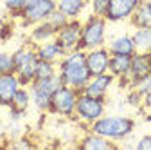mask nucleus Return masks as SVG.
Masks as SVG:
<instances>
[{
    "label": "nucleus",
    "instance_id": "a878e982",
    "mask_svg": "<svg viewBox=\"0 0 151 150\" xmlns=\"http://www.w3.org/2000/svg\"><path fill=\"white\" fill-rule=\"evenodd\" d=\"M25 6H27V0H4V7L13 18L20 16V13L25 9Z\"/></svg>",
    "mask_w": 151,
    "mask_h": 150
},
{
    "label": "nucleus",
    "instance_id": "6ab92c4d",
    "mask_svg": "<svg viewBox=\"0 0 151 150\" xmlns=\"http://www.w3.org/2000/svg\"><path fill=\"white\" fill-rule=\"evenodd\" d=\"M106 47H108V51L111 54H129V56H133L137 52L135 44H133V38H131V34H128V33L111 38Z\"/></svg>",
    "mask_w": 151,
    "mask_h": 150
},
{
    "label": "nucleus",
    "instance_id": "c85d7f7f",
    "mask_svg": "<svg viewBox=\"0 0 151 150\" xmlns=\"http://www.w3.org/2000/svg\"><path fill=\"white\" fill-rule=\"evenodd\" d=\"M47 20H49V22H50V24L56 27V31H60V29H61V27H63V25H65V24L70 20V18H68L67 15H63L60 9H56V11H54V13H52V15L47 18Z\"/></svg>",
    "mask_w": 151,
    "mask_h": 150
},
{
    "label": "nucleus",
    "instance_id": "4468645a",
    "mask_svg": "<svg viewBox=\"0 0 151 150\" xmlns=\"http://www.w3.org/2000/svg\"><path fill=\"white\" fill-rule=\"evenodd\" d=\"M129 71H131V56L129 54H111L110 56V67L108 72H111L115 80H121L122 85L129 87Z\"/></svg>",
    "mask_w": 151,
    "mask_h": 150
},
{
    "label": "nucleus",
    "instance_id": "412c9836",
    "mask_svg": "<svg viewBox=\"0 0 151 150\" xmlns=\"http://www.w3.org/2000/svg\"><path fill=\"white\" fill-rule=\"evenodd\" d=\"M137 52H151V25L149 27H135L131 33Z\"/></svg>",
    "mask_w": 151,
    "mask_h": 150
},
{
    "label": "nucleus",
    "instance_id": "2eb2a0df",
    "mask_svg": "<svg viewBox=\"0 0 151 150\" xmlns=\"http://www.w3.org/2000/svg\"><path fill=\"white\" fill-rule=\"evenodd\" d=\"M56 27L45 20V22H40L31 27V33H29V42L38 45V44H43V42H49V40H54L56 38Z\"/></svg>",
    "mask_w": 151,
    "mask_h": 150
},
{
    "label": "nucleus",
    "instance_id": "e433bc0d",
    "mask_svg": "<svg viewBox=\"0 0 151 150\" xmlns=\"http://www.w3.org/2000/svg\"><path fill=\"white\" fill-rule=\"evenodd\" d=\"M2 22H4V20H0V27H2Z\"/></svg>",
    "mask_w": 151,
    "mask_h": 150
},
{
    "label": "nucleus",
    "instance_id": "423d86ee",
    "mask_svg": "<svg viewBox=\"0 0 151 150\" xmlns=\"http://www.w3.org/2000/svg\"><path fill=\"white\" fill-rule=\"evenodd\" d=\"M104 114H106V98H96V96L85 94V92H79L74 118H78L86 125H92Z\"/></svg>",
    "mask_w": 151,
    "mask_h": 150
},
{
    "label": "nucleus",
    "instance_id": "473e14b6",
    "mask_svg": "<svg viewBox=\"0 0 151 150\" xmlns=\"http://www.w3.org/2000/svg\"><path fill=\"white\" fill-rule=\"evenodd\" d=\"M11 146H13V148H29V146H32V143H31L27 138H20L18 141L11 143Z\"/></svg>",
    "mask_w": 151,
    "mask_h": 150
},
{
    "label": "nucleus",
    "instance_id": "7c9ffc66",
    "mask_svg": "<svg viewBox=\"0 0 151 150\" xmlns=\"http://www.w3.org/2000/svg\"><path fill=\"white\" fill-rule=\"evenodd\" d=\"M11 36H13V24L2 22V27H0V42H7Z\"/></svg>",
    "mask_w": 151,
    "mask_h": 150
},
{
    "label": "nucleus",
    "instance_id": "aec40b11",
    "mask_svg": "<svg viewBox=\"0 0 151 150\" xmlns=\"http://www.w3.org/2000/svg\"><path fill=\"white\" fill-rule=\"evenodd\" d=\"M56 6L72 20V18H79L83 15V11L88 6V0H56Z\"/></svg>",
    "mask_w": 151,
    "mask_h": 150
},
{
    "label": "nucleus",
    "instance_id": "cd10ccee",
    "mask_svg": "<svg viewBox=\"0 0 151 150\" xmlns=\"http://www.w3.org/2000/svg\"><path fill=\"white\" fill-rule=\"evenodd\" d=\"M108 2H110V0H88V6L92 9V15L104 16L106 11H108Z\"/></svg>",
    "mask_w": 151,
    "mask_h": 150
},
{
    "label": "nucleus",
    "instance_id": "2f4dec72",
    "mask_svg": "<svg viewBox=\"0 0 151 150\" xmlns=\"http://www.w3.org/2000/svg\"><path fill=\"white\" fill-rule=\"evenodd\" d=\"M137 150H151V134H144L139 138V141L135 143Z\"/></svg>",
    "mask_w": 151,
    "mask_h": 150
},
{
    "label": "nucleus",
    "instance_id": "c756f323",
    "mask_svg": "<svg viewBox=\"0 0 151 150\" xmlns=\"http://www.w3.org/2000/svg\"><path fill=\"white\" fill-rule=\"evenodd\" d=\"M142 94H139V92L135 89H129L128 90V94H126V103L129 107H133V108H142Z\"/></svg>",
    "mask_w": 151,
    "mask_h": 150
},
{
    "label": "nucleus",
    "instance_id": "7ed1b4c3",
    "mask_svg": "<svg viewBox=\"0 0 151 150\" xmlns=\"http://www.w3.org/2000/svg\"><path fill=\"white\" fill-rule=\"evenodd\" d=\"M106 38H108V20L104 16L90 15L83 22L79 49L88 51V49L103 47L106 45Z\"/></svg>",
    "mask_w": 151,
    "mask_h": 150
},
{
    "label": "nucleus",
    "instance_id": "b1692460",
    "mask_svg": "<svg viewBox=\"0 0 151 150\" xmlns=\"http://www.w3.org/2000/svg\"><path fill=\"white\" fill-rule=\"evenodd\" d=\"M129 24L133 25V27H149L151 25V16L144 6V2L135 9V13L129 16Z\"/></svg>",
    "mask_w": 151,
    "mask_h": 150
},
{
    "label": "nucleus",
    "instance_id": "1a4fd4ad",
    "mask_svg": "<svg viewBox=\"0 0 151 150\" xmlns=\"http://www.w3.org/2000/svg\"><path fill=\"white\" fill-rule=\"evenodd\" d=\"M81 29H83V22L79 18H72L56 33L54 40L61 45L65 52L76 51V49H79V44H81Z\"/></svg>",
    "mask_w": 151,
    "mask_h": 150
},
{
    "label": "nucleus",
    "instance_id": "5701e85b",
    "mask_svg": "<svg viewBox=\"0 0 151 150\" xmlns=\"http://www.w3.org/2000/svg\"><path fill=\"white\" fill-rule=\"evenodd\" d=\"M58 74V63H52L47 60H38L34 69V80H47Z\"/></svg>",
    "mask_w": 151,
    "mask_h": 150
},
{
    "label": "nucleus",
    "instance_id": "bb28decb",
    "mask_svg": "<svg viewBox=\"0 0 151 150\" xmlns=\"http://www.w3.org/2000/svg\"><path fill=\"white\" fill-rule=\"evenodd\" d=\"M14 72V62H13V52L0 51V74Z\"/></svg>",
    "mask_w": 151,
    "mask_h": 150
},
{
    "label": "nucleus",
    "instance_id": "0eeeda50",
    "mask_svg": "<svg viewBox=\"0 0 151 150\" xmlns=\"http://www.w3.org/2000/svg\"><path fill=\"white\" fill-rule=\"evenodd\" d=\"M78 96H79V90H76L68 85H61L52 94L49 112L50 114H56V116H61V118H74Z\"/></svg>",
    "mask_w": 151,
    "mask_h": 150
},
{
    "label": "nucleus",
    "instance_id": "f8f14e48",
    "mask_svg": "<svg viewBox=\"0 0 151 150\" xmlns=\"http://www.w3.org/2000/svg\"><path fill=\"white\" fill-rule=\"evenodd\" d=\"M113 83H115V76L111 72L96 74V76H90L88 83L83 87L81 92H85L88 96H96V98H106Z\"/></svg>",
    "mask_w": 151,
    "mask_h": 150
},
{
    "label": "nucleus",
    "instance_id": "dca6fc26",
    "mask_svg": "<svg viewBox=\"0 0 151 150\" xmlns=\"http://www.w3.org/2000/svg\"><path fill=\"white\" fill-rule=\"evenodd\" d=\"M36 52H38V58L40 60H47V62H52V63H58L65 51L61 49V45L56 42V40H49V42H43V44H38L36 45Z\"/></svg>",
    "mask_w": 151,
    "mask_h": 150
},
{
    "label": "nucleus",
    "instance_id": "f03ea898",
    "mask_svg": "<svg viewBox=\"0 0 151 150\" xmlns=\"http://www.w3.org/2000/svg\"><path fill=\"white\" fill-rule=\"evenodd\" d=\"M135 127H137L135 119L129 116H121V114L108 116V114H104L90 125V132L99 134L113 143H119V141L128 139L133 134Z\"/></svg>",
    "mask_w": 151,
    "mask_h": 150
},
{
    "label": "nucleus",
    "instance_id": "c9c22d12",
    "mask_svg": "<svg viewBox=\"0 0 151 150\" xmlns=\"http://www.w3.org/2000/svg\"><path fill=\"white\" fill-rule=\"evenodd\" d=\"M38 2H42V0H27V6H32V4H38ZM25 6V7H27Z\"/></svg>",
    "mask_w": 151,
    "mask_h": 150
},
{
    "label": "nucleus",
    "instance_id": "6e6552de",
    "mask_svg": "<svg viewBox=\"0 0 151 150\" xmlns=\"http://www.w3.org/2000/svg\"><path fill=\"white\" fill-rule=\"evenodd\" d=\"M58 9L56 6V0H42L38 4H32V6H27L22 13H20V20H22V25L25 27H32L40 22H45L47 18Z\"/></svg>",
    "mask_w": 151,
    "mask_h": 150
},
{
    "label": "nucleus",
    "instance_id": "393cba45",
    "mask_svg": "<svg viewBox=\"0 0 151 150\" xmlns=\"http://www.w3.org/2000/svg\"><path fill=\"white\" fill-rule=\"evenodd\" d=\"M129 89H135L139 94H146V92L151 90V72L149 74H144V76L140 78H135V80H131L129 82Z\"/></svg>",
    "mask_w": 151,
    "mask_h": 150
},
{
    "label": "nucleus",
    "instance_id": "f704fd0d",
    "mask_svg": "<svg viewBox=\"0 0 151 150\" xmlns=\"http://www.w3.org/2000/svg\"><path fill=\"white\" fill-rule=\"evenodd\" d=\"M144 6H146L147 13H149V16H151V0H144Z\"/></svg>",
    "mask_w": 151,
    "mask_h": 150
},
{
    "label": "nucleus",
    "instance_id": "20e7f679",
    "mask_svg": "<svg viewBox=\"0 0 151 150\" xmlns=\"http://www.w3.org/2000/svg\"><path fill=\"white\" fill-rule=\"evenodd\" d=\"M38 52L34 44H27L13 51V62H14V74L18 76L24 87H29L34 82V69L38 63Z\"/></svg>",
    "mask_w": 151,
    "mask_h": 150
},
{
    "label": "nucleus",
    "instance_id": "72a5a7b5",
    "mask_svg": "<svg viewBox=\"0 0 151 150\" xmlns=\"http://www.w3.org/2000/svg\"><path fill=\"white\" fill-rule=\"evenodd\" d=\"M142 110L144 112H151V90L146 92L144 98H142Z\"/></svg>",
    "mask_w": 151,
    "mask_h": 150
},
{
    "label": "nucleus",
    "instance_id": "9b49d317",
    "mask_svg": "<svg viewBox=\"0 0 151 150\" xmlns=\"http://www.w3.org/2000/svg\"><path fill=\"white\" fill-rule=\"evenodd\" d=\"M85 52H86V67H88V71H90L92 76H96V74H103V72H108L111 52L108 51L106 45L96 47V49H88V51H85Z\"/></svg>",
    "mask_w": 151,
    "mask_h": 150
},
{
    "label": "nucleus",
    "instance_id": "9d476101",
    "mask_svg": "<svg viewBox=\"0 0 151 150\" xmlns=\"http://www.w3.org/2000/svg\"><path fill=\"white\" fill-rule=\"evenodd\" d=\"M144 2V0H110L108 11L104 18L108 22H124L129 20V16L135 13V9Z\"/></svg>",
    "mask_w": 151,
    "mask_h": 150
},
{
    "label": "nucleus",
    "instance_id": "f3484780",
    "mask_svg": "<svg viewBox=\"0 0 151 150\" xmlns=\"http://www.w3.org/2000/svg\"><path fill=\"white\" fill-rule=\"evenodd\" d=\"M149 72H151V52H135L131 56L129 82L144 76V74H149Z\"/></svg>",
    "mask_w": 151,
    "mask_h": 150
},
{
    "label": "nucleus",
    "instance_id": "39448f33",
    "mask_svg": "<svg viewBox=\"0 0 151 150\" xmlns=\"http://www.w3.org/2000/svg\"><path fill=\"white\" fill-rule=\"evenodd\" d=\"M63 83H61V78L58 74H54L52 78H47V80H34L29 85V90H31V100H32V105L36 107V110L49 112L52 94Z\"/></svg>",
    "mask_w": 151,
    "mask_h": 150
},
{
    "label": "nucleus",
    "instance_id": "a211bd4d",
    "mask_svg": "<svg viewBox=\"0 0 151 150\" xmlns=\"http://www.w3.org/2000/svg\"><path fill=\"white\" fill-rule=\"evenodd\" d=\"M79 148H85V150H111V148H115L117 143H113L99 134H93V132H88L85 134L79 143H78Z\"/></svg>",
    "mask_w": 151,
    "mask_h": 150
},
{
    "label": "nucleus",
    "instance_id": "ddd939ff",
    "mask_svg": "<svg viewBox=\"0 0 151 150\" xmlns=\"http://www.w3.org/2000/svg\"><path fill=\"white\" fill-rule=\"evenodd\" d=\"M20 87H22V83H20V80H18V76L14 72L0 74V107L9 108L16 90Z\"/></svg>",
    "mask_w": 151,
    "mask_h": 150
},
{
    "label": "nucleus",
    "instance_id": "f257e3e1",
    "mask_svg": "<svg viewBox=\"0 0 151 150\" xmlns=\"http://www.w3.org/2000/svg\"><path fill=\"white\" fill-rule=\"evenodd\" d=\"M58 76L61 78L63 85H68L81 92L92 76L86 67V52L83 49L65 52L63 58L58 62Z\"/></svg>",
    "mask_w": 151,
    "mask_h": 150
},
{
    "label": "nucleus",
    "instance_id": "4be33fe9",
    "mask_svg": "<svg viewBox=\"0 0 151 150\" xmlns=\"http://www.w3.org/2000/svg\"><path fill=\"white\" fill-rule=\"evenodd\" d=\"M32 100H31V90L29 87H20L16 90V94L13 98V103H11V108H16V110H22V112H27V108L31 107Z\"/></svg>",
    "mask_w": 151,
    "mask_h": 150
}]
</instances>
